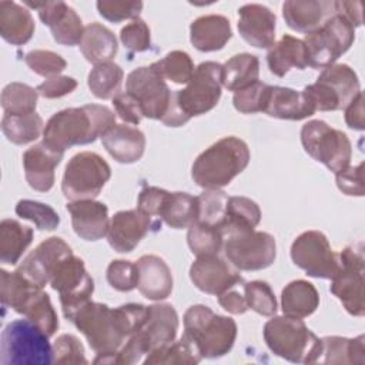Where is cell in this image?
<instances>
[{"label":"cell","instance_id":"obj_1","mask_svg":"<svg viewBox=\"0 0 365 365\" xmlns=\"http://www.w3.org/2000/svg\"><path fill=\"white\" fill-rule=\"evenodd\" d=\"M148 307L124 304L110 308L88 301L70 321L86 336L90 348L98 355H114L125 341L145 322Z\"/></svg>","mask_w":365,"mask_h":365},{"label":"cell","instance_id":"obj_2","mask_svg":"<svg viewBox=\"0 0 365 365\" xmlns=\"http://www.w3.org/2000/svg\"><path fill=\"white\" fill-rule=\"evenodd\" d=\"M113 125L115 114L106 106L87 104L61 110L50 117L44 125L43 143L64 154L67 148L84 145L101 138Z\"/></svg>","mask_w":365,"mask_h":365},{"label":"cell","instance_id":"obj_3","mask_svg":"<svg viewBox=\"0 0 365 365\" xmlns=\"http://www.w3.org/2000/svg\"><path fill=\"white\" fill-rule=\"evenodd\" d=\"M250 163V148L245 141L230 135L204 150L191 167L194 182L205 190H220L241 174Z\"/></svg>","mask_w":365,"mask_h":365},{"label":"cell","instance_id":"obj_4","mask_svg":"<svg viewBox=\"0 0 365 365\" xmlns=\"http://www.w3.org/2000/svg\"><path fill=\"white\" fill-rule=\"evenodd\" d=\"M264 341L269 351L295 364L319 362L322 341L301 318L274 317L264 325Z\"/></svg>","mask_w":365,"mask_h":365},{"label":"cell","instance_id":"obj_5","mask_svg":"<svg viewBox=\"0 0 365 365\" xmlns=\"http://www.w3.org/2000/svg\"><path fill=\"white\" fill-rule=\"evenodd\" d=\"M184 336L194 344L202 358H220L234 346L237 324L232 318L197 304L184 314Z\"/></svg>","mask_w":365,"mask_h":365},{"label":"cell","instance_id":"obj_6","mask_svg":"<svg viewBox=\"0 0 365 365\" xmlns=\"http://www.w3.org/2000/svg\"><path fill=\"white\" fill-rule=\"evenodd\" d=\"M177 331L178 314L173 305H150L145 322L125 341L118 352L114 354V364L131 365L140 362L143 355L173 342L177 336Z\"/></svg>","mask_w":365,"mask_h":365},{"label":"cell","instance_id":"obj_7","mask_svg":"<svg viewBox=\"0 0 365 365\" xmlns=\"http://www.w3.org/2000/svg\"><path fill=\"white\" fill-rule=\"evenodd\" d=\"M44 334L31 321L16 319L9 322L0 338L1 365H50L54 362L53 346Z\"/></svg>","mask_w":365,"mask_h":365},{"label":"cell","instance_id":"obj_8","mask_svg":"<svg viewBox=\"0 0 365 365\" xmlns=\"http://www.w3.org/2000/svg\"><path fill=\"white\" fill-rule=\"evenodd\" d=\"M222 90V64L204 61L195 70L182 90L173 93V101L177 108L190 120L212 110Z\"/></svg>","mask_w":365,"mask_h":365},{"label":"cell","instance_id":"obj_9","mask_svg":"<svg viewBox=\"0 0 365 365\" xmlns=\"http://www.w3.org/2000/svg\"><path fill=\"white\" fill-rule=\"evenodd\" d=\"M302 91L314 104L315 111H335L345 108L361 93V86L354 68L348 64H332Z\"/></svg>","mask_w":365,"mask_h":365},{"label":"cell","instance_id":"obj_10","mask_svg":"<svg viewBox=\"0 0 365 365\" xmlns=\"http://www.w3.org/2000/svg\"><path fill=\"white\" fill-rule=\"evenodd\" d=\"M111 177L107 161L96 153L83 151L70 158L66 165L61 191L70 201L94 200Z\"/></svg>","mask_w":365,"mask_h":365},{"label":"cell","instance_id":"obj_11","mask_svg":"<svg viewBox=\"0 0 365 365\" xmlns=\"http://www.w3.org/2000/svg\"><path fill=\"white\" fill-rule=\"evenodd\" d=\"M301 143L308 155L322 163L332 173L349 165L352 145L348 135L322 120H311L302 125Z\"/></svg>","mask_w":365,"mask_h":365},{"label":"cell","instance_id":"obj_12","mask_svg":"<svg viewBox=\"0 0 365 365\" xmlns=\"http://www.w3.org/2000/svg\"><path fill=\"white\" fill-rule=\"evenodd\" d=\"M355 40V27L339 13L327 20L318 30L305 34L308 66L327 68L349 50Z\"/></svg>","mask_w":365,"mask_h":365},{"label":"cell","instance_id":"obj_13","mask_svg":"<svg viewBox=\"0 0 365 365\" xmlns=\"http://www.w3.org/2000/svg\"><path fill=\"white\" fill-rule=\"evenodd\" d=\"M222 247L228 261L241 271L268 268L277 257L274 237L255 228L225 232Z\"/></svg>","mask_w":365,"mask_h":365},{"label":"cell","instance_id":"obj_14","mask_svg":"<svg viewBox=\"0 0 365 365\" xmlns=\"http://www.w3.org/2000/svg\"><path fill=\"white\" fill-rule=\"evenodd\" d=\"M339 255V269L331 279V292L341 301L346 312L354 317H364L365 298H364V248L351 245L344 248Z\"/></svg>","mask_w":365,"mask_h":365},{"label":"cell","instance_id":"obj_15","mask_svg":"<svg viewBox=\"0 0 365 365\" xmlns=\"http://www.w3.org/2000/svg\"><path fill=\"white\" fill-rule=\"evenodd\" d=\"M50 285L60 295V304L67 321L83 308L94 292V281L86 269L84 261L74 254L64 258L51 277Z\"/></svg>","mask_w":365,"mask_h":365},{"label":"cell","instance_id":"obj_16","mask_svg":"<svg viewBox=\"0 0 365 365\" xmlns=\"http://www.w3.org/2000/svg\"><path fill=\"white\" fill-rule=\"evenodd\" d=\"M291 258L307 275L332 279L339 269V255L321 231H305L291 245Z\"/></svg>","mask_w":365,"mask_h":365},{"label":"cell","instance_id":"obj_17","mask_svg":"<svg viewBox=\"0 0 365 365\" xmlns=\"http://www.w3.org/2000/svg\"><path fill=\"white\" fill-rule=\"evenodd\" d=\"M125 91L138 103L143 115L151 120H163L173 98V91L151 64L127 76Z\"/></svg>","mask_w":365,"mask_h":365},{"label":"cell","instance_id":"obj_18","mask_svg":"<svg viewBox=\"0 0 365 365\" xmlns=\"http://www.w3.org/2000/svg\"><path fill=\"white\" fill-rule=\"evenodd\" d=\"M73 254L71 247L60 237H50L40 242L17 267L24 278L34 285L44 288L50 284L60 262Z\"/></svg>","mask_w":365,"mask_h":365},{"label":"cell","instance_id":"obj_19","mask_svg":"<svg viewBox=\"0 0 365 365\" xmlns=\"http://www.w3.org/2000/svg\"><path fill=\"white\" fill-rule=\"evenodd\" d=\"M190 278L200 291L217 297L244 282L240 269L218 254L198 255L190 267Z\"/></svg>","mask_w":365,"mask_h":365},{"label":"cell","instance_id":"obj_20","mask_svg":"<svg viewBox=\"0 0 365 365\" xmlns=\"http://www.w3.org/2000/svg\"><path fill=\"white\" fill-rule=\"evenodd\" d=\"M151 228L160 230L161 221L150 218L138 208L118 211L110 220L107 241L117 252H131Z\"/></svg>","mask_w":365,"mask_h":365},{"label":"cell","instance_id":"obj_21","mask_svg":"<svg viewBox=\"0 0 365 365\" xmlns=\"http://www.w3.org/2000/svg\"><path fill=\"white\" fill-rule=\"evenodd\" d=\"M26 4L38 11V17L43 24L48 26L53 38L63 46L80 44L84 27L80 16L64 1H46V3H30Z\"/></svg>","mask_w":365,"mask_h":365},{"label":"cell","instance_id":"obj_22","mask_svg":"<svg viewBox=\"0 0 365 365\" xmlns=\"http://www.w3.org/2000/svg\"><path fill=\"white\" fill-rule=\"evenodd\" d=\"M338 13V1L329 0H289L282 4L287 26L295 31L312 33Z\"/></svg>","mask_w":365,"mask_h":365},{"label":"cell","instance_id":"obj_23","mask_svg":"<svg viewBox=\"0 0 365 365\" xmlns=\"http://www.w3.org/2000/svg\"><path fill=\"white\" fill-rule=\"evenodd\" d=\"M275 14L265 6L251 3L238 9V31L257 48H269L275 41Z\"/></svg>","mask_w":365,"mask_h":365},{"label":"cell","instance_id":"obj_24","mask_svg":"<svg viewBox=\"0 0 365 365\" xmlns=\"http://www.w3.org/2000/svg\"><path fill=\"white\" fill-rule=\"evenodd\" d=\"M71 215L74 232L86 241H97L107 235L110 227L108 208L104 202L94 200L70 201L66 205Z\"/></svg>","mask_w":365,"mask_h":365},{"label":"cell","instance_id":"obj_25","mask_svg":"<svg viewBox=\"0 0 365 365\" xmlns=\"http://www.w3.org/2000/svg\"><path fill=\"white\" fill-rule=\"evenodd\" d=\"M63 154L48 148L44 143L34 144L23 154L24 177L29 185L40 192H47L54 185V170L61 163Z\"/></svg>","mask_w":365,"mask_h":365},{"label":"cell","instance_id":"obj_26","mask_svg":"<svg viewBox=\"0 0 365 365\" xmlns=\"http://www.w3.org/2000/svg\"><path fill=\"white\" fill-rule=\"evenodd\" d=\"M137 288L143 297L151 301H161L173 291V274L165 261L157 255H143L137 262Z\"/></svg>","mask_w":365,"mask_h":365},{"label":"cell","instance_id":"obj_27","mask_svg":"<svg viewBox=\"0 0 365 365\" xmlns=\"http://www.w3.org/2000/svg\"><path fill=\"white\" fill-rule=\"evenodd\" d=\"M264 113L274 118L298 121L311 117L315 113V107L304 91L271 86Z\"/></svg>","mask_w":365,"mask_h":365},{"label":"cell","instance_id":"obj_28","mask_svg":"<svg viewBox=\"0 0 365 365\" xmlns=\"http://www.w3.org/2000/svg\"><path fill=\"white\" fill-rule=\"evenodd\" d=\"M101 143L107 153L121 164H133L138 161L145 150L144 133L125 124L113 125L101 137Z\"/></svg>","mask_w":365,"mask_h":365},{"label":"cell","instance_id":"obj_29","mask_svg":"<svg viewBox=\"0 0 365 365\" xmlns=\"http://www.w3.org/2000/svg\"><path fill=\"white\" fill-rule=\"evenodd\" d=\"M232 36L230 20L221 14H207L190 26L191 44L204 53L221 50Z\"/></svg>","mask_w":365,"mask_h":365},{"label":"cell","instance_id":"obj_30","mask_svg":"<svg viewBox=\"0 0 365 365\" xmlns=\"http://www.w3.org/2000/svg\"><path fill=\"white\" fill-rule=\"evenodd\" d=\"M267 64L269 71L277 77H284L291 68L304 70L308 66L304 40L284 34L281 40L269 47Z\"/></svg>","mask_w":365,"mask_h":365},{"label":"cell","instance_id":"obj_31","mask_svg":"<svg viewBox=\"0 0 365 365\" xmlns=\"http://www.w3.org/2000/svg\"><path fill=\"white\" fill-rule=\"evenodd\" d=\"M31 13L16 1H0V34L13 46L26 44L34 34Z\"/></svg>","mask_w":365,"mask_h":365},{"label":"cell","instance_id":"obj_32","mask_svg":"<svg viewBox=\"0 0 365 365\" xmlns=\"http://www.w3.org/2000/svg\"><path fill=\"white\" fill-rule=\"evenodd\" d=\"M118 44L111 30L100 23H90L84 27L80 41V51L94 66L111 61L117 54Z\"/></svg>","mask_w":365,"mask_h":365},{"label":"cell","instance_id":"obj_33","mask_svg":"<svg viewBox=\"0 0 365 365\" xmlns=\"http://www.w3.org/2000/svg\"><path fill=\"white\" fill-rule=\"evenodd\" d=\"M319 295L314 284L305 279H297L285 285L281 294V308L284 315L305 318L317 311Z\"/></svg>","mask_w":365,"mask_h":365},{"label":"cell","instance_id":"obj_34","mask_svg":"<svg viewBox=\"0 0 365 365\" xmlns=\"http://www.w3.org/2000/svg\"><path fill=\"white\" fill-rule=\"evenodd\" d=\"M16 312L24 315L48 336L54 335L58 329V317L53 308L50 295L40 287L30 292Z\"/></svg>","mask_w":365,"mask_h":365},{"label":"cell","instance_id":"obj_35","mask_svg":"<svg viewBox=\"0 0 365 365\" xmlns=\"http://www.w3.org/2000/svg\"><path fill=\"white\" fill-rule=\"evenodd\" d=\"M259 60L250 53L232 56L222 64V86L230 91H240L258 81Z\"/></svg>","mask_w":365,"mask_h":365},{"label":"cell","instance_id":"obj_36","mask_svg":"<svg viewBox=\"0 0 365 365\" xmlns=\"http://www.w3.org/2000/svg\"><path fill=\"white\" fill-rule=\"evenodd\" d=\"M33 241V230L17 220L6 218L0 222V261L14 265Z\"/></svg>","mask_w":365,"mask_h":365},{"label":"cell","instance_id":"obj_37","mask_svg":"<svg viewBox=\"0 0 365 365\" xmlns=\"http://www.w3.org/2000/svg\"><path fill=\"white\" fill-rule=\"evenodd\" d=\"M322 341V354L319 362L324 364H364L365 346L364 335L356 338L325 336Z\"/></svg>","mask_w":365,"mask_h":365},{"label":"cell","instance_id":"obj_38","mask_svg":"<svg viewBox=\"0 0 365 365\" xmlns=\"http://www.w3.org/2000/svg\"><path fill=\"white\" fill-rule=\"evenodd\" d=\"M160 220L174 230L188 228L197 220V197L188 192H170Z\"/></svg>","mask_w":365,"mask_h":365},{"label":"cell","instance_id":"obj_39","mask_svg":"<svg viewBox=\"0 0 365 365\" xmlns=\"http://www.w3.org/2000/svg\"><path fill=\"white\" fill-rule=\"evenodd\" d=\"M1 131L10 143L23 145L37 140L44 131V124L37 113L27 115L4 114L1 118Z\"/></svg>","mask_w":365,"mask_h":365},{"label":"cell","instance_id":"obj_40","mask_svg":"<svg viewBox=\"0 0 365 365\" xmlns=\"http://www.w3.org/2000/svg\"><path fill=\"white\" fill-rule=\"evenodd\" d=\"M123 77V68L113 61H107L91 68L88 73L87 84L94 97L100 100H108L120 93Z\"/></svg>","mask_w":365,"mask_h":365},{"label":"cell","instance_id":"obj_41","mask_svg":"<svg viewBox=\"0 0 365 365\" xmlns=\"http://www.w3.org/2000/svg\"><path fill=\"white\" fill-rule=\"evenodd\" d=\"M259 221L261 210L255 201L247 197H230L222 225V235L234 230L255 228Z\"/></svg>","mask_w":365,"mask_h":365},{"label":"cell","instance_id":"obj_42","mask_svg":"<svg viewBox=\"0 0 365 365\" xmlns=\"http://www.w3.org/2000/svg\"><path fill=\"white\" fill-rule=\"evenodd\" d=\"M202 359L197 348L191 341H188L184 335L180 341H173L170 344H165L160 348L153 349L150 354H147V358L144 359L145 365L151 364H198Z\"/></svg>","mask_w":365,"mask_h":365},{"label":"cell","instance_id":"obj_43","mask_svg":"<svg viewBox=\"0 0 365 365\" xmlns=\"http://www.w3.org/2000/svg\"><path fill=\"white\" fill-rule=\"evenodd\" d=\"M38 93L23 83H10L1 91V108L4 114L27 115L36 113Z\"/></svg>","mask_w":365,"mask_h":365},{"label":"cell","instance_id":"obj_44","mask_svg":"<svg viewBox=\"0 0 365 365\" xmlns=\"http://www.w3.org/2000/svg\"><path fill=\"white\" fill-rule=\"evenodd\" d=\"M228 195L221 190H205L197 197V220L222 231Z\"/></svg>","mask_w":365,"mask_h":365},{"label":"cell","instance_id":"obj_45","mask_svg":"<svg viewBox=\"0 0 365 365\" xmlns=\"http://www.w3.org/2000/svg\"><path fill=\"white\" fill-rule=\"evenodd\" d=\"M151 67L164 78L175 84H187L194 74V63L188 53L174 50L164 58L151 64Z\"/></svg>","mask_w":365,"mask_h":365},{"label":"cell","instance_id":"obj_46","mask_svg":"<svg viewBox=\"0 0 365 365\" xmlns=\"http://www.w3.org/2000/svg\"><path fill=\"white\" fill-rule=\"evenodd\" d=\"M187 242L194 255H205V254H218L224 245L222 231L207 225L200 221H194L188 227Z\"/></svg>","mask_w":365,"mask_h":365},{"label":"cell","instance_id":"obj_47","mask_svg":"<svg viewBox=\"0 0 365 365\" xmlns=\"http://www.w3.org/2000/svg\"><path fill=\"white\" fill-rule=\"evenodd\" d=\"M16 214L23 220L34 222L41 231H53L60 224V217L53 207L34 200H20L16 205Z\"/></svg>","mask_w":365,"mask_h":365},{"label":"cell","instance_id":"obj_48","mask_svg":"<svg viewBox=\"0 0 365 365\" xmlns=\"http://www.w3.org/2000/svg\"><path fill=\"white\" fill-rule=\"evenodd\" d=\"M248 308L262 317H272L277 312V298L265 281H251L242 285Z\"/></svg>","mask_w":365,"mask_h":365},{"label":"cell","instance_id":"obj_49","mask_svg":"<svg viewBox=\"0 0 365 365\" xmlns=\"http://www.w3.org/2000/svg\"><path fill=\"white\" fill-rule=\"evenodd\" d=\"M269 88L271 86L261 81H255L247 88L237 91L232 97V104L235 110L242 114H254L259 111L264 113L269 96Z\"/></svg>","mask_w":365,"mask_h":365},{"label":"cell","instance_id":"obj_50","mask_svg":"<svg viewBox=\"0 0 365 365\" xmlns=\"http://www.w3.org/2000/svg\"><path fill=\"white\" fill-rule=\"evenodd\" d=\"M24 61L33 73L47 78L58 76L67 67V61L60 54L50 50L29 51Z\"/></svg>","mask_w":365,"mask_h":365},{"label":"cell","instance_id":"obj_51","mask_svg":"<svg viewBox=\"0 0 365 365\" xmlns=\"http://www.w3.org/2000/svg\"><path fill=\"white\" fill-rule=\"evenodd\" d=\"M107 281L108 284L120 291L128 292L137 288L138 282V272L135 262L125 261V259H114L107 267Z\"/></svg>","mask_w":365,"mask_h":365},{"label":"cell","instance_id":"obj_52","mask_svg":"<svg viewBox=\"0 0 365 365\" xmlns=\"http://www.w3.org/2000/svg\"><path fill=\"white\" fill-rule=\"evenodd\" d=\"M54 362L56 364H87L84 355V346L80 339L71 334H63L57 336L53 344Z\"/></svg>","mask_w":365,"mask_h":365},{"label":"cell","instance_id":"obj_53","mask_svg":"<svg viewBox=\"0 0 365 365\" xmlns=\"http://www.w3.org/2000/svg\"><path fill=\"white\" fill-rule=\"evenodd\" d=\"M120 40L123 46L131 53L145 51L151 46L150 27L144 23V20L135 19L121 29Z\"/></svg>","mask_w":365,"mask_h":365},{"label":"cell","instance_id":"obj_54","mask_svg":"<svg viewBox=\"0 0 365 365\" xmlns=\"http://www.w3.org/2000/svg\"><path fill=\"white\" fill-rule=\"evenodd\" d=\"M100 16L113 23H120L128 19H138L143 3L141 1H97Z\"/></svg>","mask_w":365,"mask_h":365},{"label":"cell","instance_id":"obj_55","mask_svg":"<svg viewBox=\"0 0 365 365\" xmlns=\"http://www.w3.org/2000/svg\"><path fill=\"white\" fill-rule=\"evenodd\" d=\"M168 194L170 192L167 190H163L158 187H144L138 194L137 208L143 214L148 215L150 218L160 220V215L168 198Z\"/></svg>","mask_w":365,"mask_h":365},{"label":"cell","instance_id":"obj_56","mask_svg":"<svg viewBox=\"0 0 365 365\" xmlns=\"http://www.w3.org/2000/svg\"><path fill=\"white\" fill-rule=\"evenodd\" d=\"M364 164L358 165H348L346 168L335 173V180L338 188L346 195H364Z\"/></svg>","mask_w":365,"mask_h":365},{"label":"cell","instance_id":"obj_57","mask_svg":"<svg viewBox=\"0 0 365 365\" xmlns=\"http://www.w3.org/2000/svg\"><path fill=\"white\" fill-rule=\"evenodd\" d=\"M77 87V80L68 76H56L44 80L37 86L38 96L44 98H60L63 96L70 94Z\"/></svg>","mask_w":365,"mask_h":365},{"label":"cell","instance_id":"obj_58","mask_svg":"<svg viewBox=\"0 0 365 365\" xmlns=\"http://www.w3.org/2000/svg\"><path fill=\"white\" fill-rule=\"evenodd\" d=\"M113 106L115 110V114H118V117L130 124H140L143 115V111L138 106V103L127 93V91H120L118 94H115L113 98Z\"/></svg>","mask_w":365,"mask_h":365},{"label":"cell","instance_id":"obj_59","mask_svg":"<svg viewBox=\"0 0 365 365\" xmlns=\"http://www.w3.org/2000/svg\"><path fill=\"white\" fill-rule=\"evenodd\" d=\"M237 287L238 285H235V287L227 289L225 292L220 294L218 295V304L225 311H228L230 314L241 315V314H244L250 308H248V304H247V299H245V295H244V289L241 292Z\"/></svg>","mask_w":365,"mask_h":365},{"label":"cell","instance_id":"obj_60","mask_svg":"<svg viewBox=\"0 0 365 365\" xmlns=\"http://www.w3.org/2000/svg\"><path fill=\"white\" fill-rule=\"evenodd\" d=\"M344 110H345V123H346V125L352 130L362 131L365 128L364 94H362V91Z\"/></svg>","mask_w":365,"mask_h":365},{"label":"cell","instance_id":"obj_61","mask_svg":"<svg viewBox=\"0 0 365 365\" xmlns=\"http://www.w3.org/2000/svg\"><path fill=\"white\" fill-rule=\"evenodd\" d=\"M338 13L342 14L354 27L362 24L361 1H338Z\"/></svg>","mask_w":365,"mask_h":365}]
</instances>
